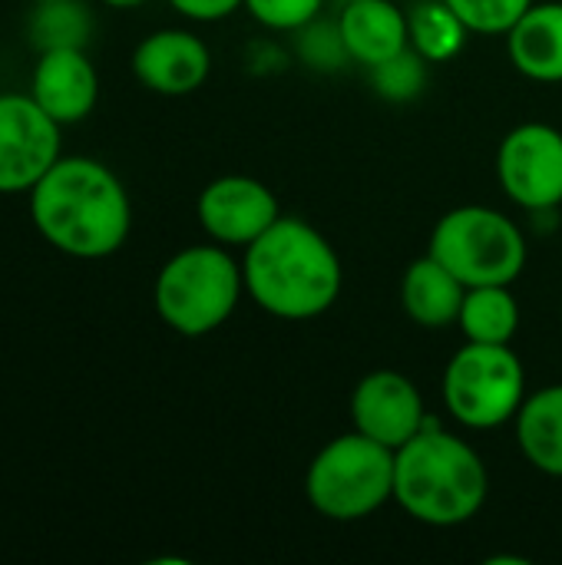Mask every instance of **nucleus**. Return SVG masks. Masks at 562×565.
<instances>
[{"instance_id": "f3484780", "label": "nucleus", "mask_w": 562, "mask_h": 565, "mask_svg": "<svg viewBox=\"0 0 562 565\" xmlns=\"http://www.w3.org/2000/svg\"><path fill=\"white\" fill-rule=\"evenodd\" d=\"M513 434L533 470L562 480V384L527 394L520 414L513 417Z\"/></svg>"}, {"instance_id": "a878e982", "label": "nucleus", "mask_w": 562, "mask_h": 565, "mask_svg": "<svg viewBox=\"0 0 562 565\" xmlns=\"http://www.w3.org/2000/svg\"><path fill=\"white\" fill-rule=\"evenodd\" d=\"M106 7H116V10H132V7H142L146 0H99Z\"/></svg>"}, {"instance_id": "6e6552de", "label": "nucleus", "mask_w": 562, "mask_h": 565, "mask_svg": "<svg viewBox=\"0 0 562 565\" xmlns=\"http://www.w3.org/2000/svg\"><path fill=\"white\" fill-rule=\"evenodd\" d=\"M497 182L507 199L533 215L562 205V132L550 122L513 126L497 149Z\"/></svg>"}, {"instance_id": "4be33fe9", "label": "nucleus", "mask_w": 562, "mask_h": 565, "mask_svg": "<svg viewBox=\"0 0 562 565\" xmlns=\"http://www.w3.org/2000/svg\"><path fill=\"white\" fill-rule=\"evenodd\" d=\"M454 13L470 26V33L503 36L533 0H447Z\"/></svg>"}, {"instance_id": "2eb2a0df", "label": "nucleus", "mask_w": 562, "mask_h": 565, "mask_svg": "<svg viewBox=\"0 0 562 565\" xmlns=\"http://www.w3.org/2000/svg\"><path fill=\"white\" fill-rule=\"evenodd\" d=\"M503 36L517 73L533 83H562V0H533Z\"/></svg>"}, {"instance_id": "1a4fd4ad", "label": "nucleus", "mask_w": 562, "mask_h": 565, "mask_svg": "<svg viewBox=\"0 0 562 565\" xmlns=\"http://www.w3.org/2000/svg\"><path fill=\"white\" fill-rule=\"evenodd\" d=\"M60 129L30 93H0V195L30 192L53 169Z\"/></svg>"}, {"instance_id": "39448f33", "label": "nucleus", "mask_w": 562, "mask_h": 565, "mask_svg": "<svg viewBox=\"0 0 562 565\" xmlns=\"http://www.w3.org/2000/svg\"><path fill=\"white\" fill-rule=\"evenodd\" d=\"M311 510L331 523H361L394 500V450L351 430L328 440L305 470Z\"/></svg>"}, {"instance_id": "f03ea898", "label": "nucleus", "mask_w": 562, "mask_h": 565, "mask_svg": "<svg viewBox=\"0 0 562 565\" xmlns=\"http://www.w3.org/2000/svg\"><path fill=\"white\" fill-rule=\"evenodd\" d=\"M245 295L278 321H311L335 308L344 288L338 248L305 218L282 215L242 248Z\"/></svg>"}, {"instance_id": "412c9836", "label": "nucleus", "mask_w": 562, "mask_h": 565, "mask_svg": "<svg viewBox=\"0 0 562 565\" xmlns=\"http://www.w3.org/2000/svg\"><path fill=\"white\" fill-rule=\"evenodd\" d=\"M427 66L431 63L414 46H407L397 56L371 66V86L388 103H411L427 89Z\"/></svg>"}, {"instance_id": "cd10ccee", "label": "nucleus", "mask_w": 562, "mask_h": 565, "mask_svg": "<svg viewBox=\"0 0 562 565\" xmlns=\"http://www.w3.org/2000/svg\"><path fill=\"white\" fill-rule=\"evenodd\" d=\"M341 3H348V0H341Z\"/></svg>"}, {"instance_id": "20e7f679", "label": "nucleus", "mask_w": 562, "mask_h": 565, "mask_svg": "<svg viewBox=\"0 0 562 565\" xmlns=\"http://www.w3.org/2000/svg\"><path fill=\"white\" fill-rule=\"evenodd\" d=\"M245 295L242 262L219 242L179 248L156 275L152 301L166 328L182 338L219 331Z\"/></svg>"}, {"instance_id": "9d476101", "label": "nucleus", "mask_w": 562, "mask_h": 565, "mask_svg": "<svg viewBox=\"0 0 562 565\" xmlns=\"http://www.w3.org/2000/svg\"><path fill=\"white\" fill-rule=\"evenodd\" d=\"M195 215L212 242L225 248H248L282 218V205L262 179L219 175L199 192Z\"/></svg>"}, {"instance_id": "f257e3e1", "label": "nucleus", "mask_w": 562, "mask_h": 565, "mask_svg": "<svg viewBox=\"0 0 562 565\" xmlns=\"http://www.w3.org/2000/svg\"><path fill=\"white\" fill-rule=\"evenodd\" d=\"M26 195L33 228L60 255L99 262L116 255L129 238V192L123 179L99 159L60 156Z\"/></svg>"}, {"instance_id": "0eeeda50", "label": "nucleus", "mask_w": 562, "mask_h": 565, "mask_svg": "<svg viewBox=\"0 0 562 565\" xmlns=\"http://www.w3.org/2000/svg\"><path fill=\"white\" fill-rule=\"evenodd\" d=\"M441 397L467 430L507 427L527 401V367L513 344L467 341L444 367Z\"/></svg>"}, {"instance_id": "dca6fc26", "label": "nucleus", "mask_w": 562, "mask_h": 565, "mask_svg": "<svg viewBox=\"0 0 562 565\" xmlns=\"http://www.w3.org/2000/svg\"><path fill=\"white\" fill-rule=\"evenodd\" d=\"M464 298H467V285L454 271H447L431 252L411 262L401 278V305L407 318L427 331L457 324Z\"/></svg>"}, {"instance_id": "a211bd4d", "label": "nucleus", "mask_w": 562, "mask_h": 565, "mask_svg": "<svg viewBox=\"0 0 562 565\" xmlns=\"http://www.w3.org/2000/svg\"><path fill=\"white\" fill-rule=\"evenodd\" d=\"M457 328L477 344H513L520 331V301L510 285H477L467 288Z\"/></svg>"}, {"instance_id": "f8f14e48", "label": "nucleus", "mask_w": 562, "mask_h": 565, "mask_svg": "<svg viewBox=\"0 0 562 565\" xmlns=\"http://www.w3.org/2000/svg\"><path fill=\"white\" fill-rule=\"evenodd\" d=\"M212 73V50L192 30L166 26L132 50V76L159 96H189Z\"/></svg>"}, {"instance_id": "5701e85b", "label": "nucleus", "mask_w": 562, "mask_h": 565, "mask_svg": "<svg viewBox=\"0 0 562 565\" xmlns=\"http://www.w3.org/2000/svg\"><path fill=\"white\" fill-rule=\"evenodd\" d=\"M325 0H245V10L255 23L275 33H298L311 20H318Z\"/></svg>"}, {"instance_id": "bb28decb", "label": "nucleus", "mask_w": 562, "mask_h": 565, "mask_svg": "<svg viewBox=\"0 0 562 565\" xmlns=\"http://www.w3.org/2000/svg\"><path fill=\"white\" fill-rule=\"evenodd\" d=\"M33 3H50V0H33Z\"/></svg>"}, {"instance_id": "4468645a", "label": "nucleus", "mask_w": 562, "mask_h": 565, "mask_svg": "<svg viewBox=\"0 0 562 565\" xmlns=\"http://www.w3.org/2000/svg\"><path fill=\"white\" fill-rule=\"evenodd\" d=\"M338 30H341L348 56L368 70L411 46L407 13L394 0H348V3H341Z\"/></svg>"}, {"instance_id": "423d86ee", "label": "nucleus", "mask_w": 562, "mask_h": 565, "mask_svg": "<svg viewBox=\"0 0 562 565\" xmlns=\"http://www.w3.org/2000/svg\"><path fill=\"white\" fill-rule=\"evenodd\" d=\"M427 252L467 288L513 285L530 258L523 228L490 205H457L444 212L431 232Z\"/></svg>"}, {"instance_id": "aec40b11", "label": "nucleus", "mask_w": 562, "mask_h": 565, "mask_svg": "<svg viewBox=\"0 0 562 565\" xmlns=\"http://www.w3.org/2000/svg\"><path fill=\"white\" fill-rule=\"evenodd\" d=\"M30 43L36 53L56 50V46H86L89 36V13L79 0H50L36 3L26 23Z\"/></svg>"}, {"instance_id": "393cba45", "label": "nucleus", "mask_w": 562, "mask_h": 565, "mask_svg": "<svg viewBox=\"0 0 562 565\" xmlns=\"http://www.w3.org/2000/svg\"><path fill=\"white\" fill-rule=\"evenodd\" d=\"M169 7L185 17V20H195V23H215V20H225L232 17L235 10L245 7V0H169Z\"/></svg>"}, {"instance_id": "9b49d317", "label": "nucleus", "mask_w": 562, "mask_h": 565, "mask_svg": "<svg viewBox=\"0 0 562 565\" xmlns=\"http://www.w3.org/2000/svg\"><path fill=\"white\" fill-rule=\"evenodd\" d=\"M427 407L421 387L391 367L364 374L351 391V424L358 434L401 450L427 427Z\"/></svg>"}, {"instance_id": "7ed1b4c3", "label": "nucleus", "mask_w": 562, "mask_h": 565, "mask_svg": "<svg viewBox=\"0 0 562 565\" xmlns=\"http://www.w3.org/2000/svg\"><path fill=\"white\" fill-rule=\"evenodd\" d=\"M490 497L484 457L457 434L427 427L394 450V503L417 523L454 530L470 523Z\"/></svg>"}, {"instance_id": "ddd939ff", "label": "nucleus", "mask_w": 562, "mask_h": 565, "mask_svg": "<svg viewBox=\"0 0 562 565\" xmlns=\"http://www.w3.org/2000/svg\"><path fill=\"white\" fill-rule=\"evenodd\" d=\"M30 96L60 126H76L99 103V73L83 46L43 50L30 73Z\"/></svg>"}, {"instance_id": "6ab92c4d", "label": "nucleus", "mask_w": 562, "mask_h": 565, "mask_svg": "<svg viewBox=\"0 0 562 565\" xmlns=\"http://www.w3.org/2000/svg\"><path fill=\"white\" fill-rule=\"evenodd\" d=\"M407 26H411V46L427 60V63H447L454 60L467 36L470 26L454 13V7L447 0H424L407 13Z\"/></svg>"}, {"instance_id": "b1692460", "label": "nucleus", "mask_w": 562, "mask_h": 565, "mask_svg": "<svg viewBox=\"0 0 562 565\" xmlns=\"http://www.w3.org/2000/svg\"><path fill=\"white\" fill-rule=\"evenodd\" d=\"M301 33V60L315 70H338L341 63H348V50L341 40L338 23H318L311 20L308 26L298 30Z\"/></svg>"}]
</instances>
